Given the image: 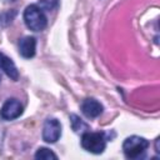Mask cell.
Returning <instances> with one entry per match:
<instances>
[{
	"label": "cell",
	"mask_w": 160,
	"mask_h": 160,
	"mask_svg": "<svg viewBox=\"0 0 160 160\" xmlns=\"http://www.w3.org/2000/svg\"><path fill=\"white\" fill-rule=\"evenodd\" d=\"M148 148H149V141L145 138L136 136V135L126 138L122 144V150L128 159L141 158L145 154Z\"/></svg>",
	"instance_id": "cell-1"
},
{
	"label": "cell",
	"mask_w": 160,
	"mask_h": 160,
	"mask_svg": "<svg viewBox=\"0 0 160 160\" xmlns=\"http://www.w3.org/2000/svg\"><path fill=\"white\" fill-rule=\"evenodd\" d=\"M24 21L32 31H41L46 26V16L38 5H29L24 11Z\"/></svg>",
	"instance_id": "cell-2"
},
{
	"label": "cell",
	"mask_w": 160,
	"mask_h": 160,
	"mask_svg": "<svg viewBox=\"0 0 160 160\" xmlns=\"http://www.w3.org/2000/svg\"><path fill=\"white\" fill-rule=\"evenodd\" d=\"M81 146L89 152L101 154L106 146V139L104 132H84L81 135Z\"/></svg>",
	"instance_id": "cell-3"
},
{
	"label": "cell",
	"mask_w": 160,
	"mask_h": 160,
	"mask_svg": "<svg viewBox=\"0 0 160 160\" xmlns=\"http://www.w3.org/2000/svg\"><path fill=\"white\" fill-rule=\"evenodd\" d=\"M22 114V105L16 99H8L0 109V118L4 120H14Z\"/></svg>",
	"instance_id": "cell-4"
},
{
	"label": "cell",
	"mask_w": 160,
	"mask_h": 160,
	"mask_svg": "<svg viewBox=\"0 0 160 160\" xmlns=\"http://www.w3.org/2000/svg\"><path fill=\"white\" fill-rule=\"evenodd\" d=\"M61 135V125L56 119H48L42 128V139L49 142H56Z\"/></svg>",
	"instance_id": "cell-5"
},
{
	"label": "cell",
	"mask_w": 160,
	"mask_h": 160,
	"mask_svg": "<svg viewBox=\"0 0 160 160\" xmlns=\"http://www.w3.org/2000/svg\"><path fill=\"white\" fill-rule=\"evenodd\" d=\"M102 110H104L102 105L98 100H95L92 98L85 99L82 101V104H81V111H82V114L86 118H90V119H94V118H98L99 115H101Z\"/></svg>",
	"instance_id": "cell-6"
},
{
	"label": "cell",
	"mask_w": 160,
	"mask_h": 160,
	"mask_svg": "<svg viewBox=\"0 0 160 160\" xmlns=\"http://www.w3.org/2000/svg\"><path fill=\"white\" fill-rule=\"evenodd\" d=\"M36 50V40L32 36H25L19 42V52L21 56L30 59L35 55Z\"/></svg>",
	"instance_id": "cell-7"
},
{
	"label": "cell",
	"mask_w": 160,
	"mask_h": 160,
	"mask_svg": "<svg viewBox=\"0 0 160 160\" xmlns=\"http://www.w3.org/2000/svg\"><path fill=\"white\" fill-rule=\"evenodd\" d=\"M0 69H1L11 80L16 81V80L19 79V71H18V69H16L14 61H12L9 56H6L5 54H2V52H0Z\"/></svg>",
	"instance_id": "cell-8"
},
{
	"label": "cell",
	"mask_w": 160,
	"mask_h": 160,
	"mask_svg": "<svg viewBox=\"0 0 160 160\" xmlns=\"http://www.w3.org/2000/svg\"><path fill=\"white\" fill-rule=\"evenodd\" d=\"M35 159H38V160H50V159L56 160L58 156L50 149H48V148H40L35 152Z\"/></svg>",
	"instance_id": "cell-9"
},
{
	"label": "cell",
	"mask_w": 160,
	"mask_h": 160,
	"mask_svg": "<svg viewBox=\"0 0 160 160\" xmlns=\"http://www.w3.org/2000/svg\"><path fill=\"white\" fill-rule=\"evenodd\" d=\"M59 4V0H40L39 1V8L41 10H46V11H50L52 9H55Z\"/></svg>",
	"instance_id": "cell-10"
},
{
	"label": "cell",
	"mask_w": 160,
	"mask_h": 160,
	"mask_svg": "<svg viewBox=\"0 0 160 160\" xmlns=\"http://www.w3.org/2000/svg\"><path fill=\"white\" fill-rule=\"evenodd\" d=\"M70 119H71L72 129H74L76 132H78V131H80V130H82V129H88V125H86V124H84L79 116H76V115H71V116H70Z\"/></svg>",
	"instance_id": "cell-11"
},
{
	"label": "cell",
	"mask_w": 160,
	"mask_h": 160,
	"mask_svg": "<svg viewBox=\"0 0 160 160\" xmlns=\"http://www.w3.org/2000/svg\"><path fill=\"white\" fill-rule=\"evenodd\" d=\"M155 151L159 154L160 152V150H159V138L156 139V141H155Z\"/></svg>",
	"instance_id": "cell-12"
},
{
	"label": "cell",
	"mask_w": 160,
	"mask_h": 160,
	"mask_svg": "<svg viewBox=\"0 0 160 160\" xmlns=\"http://www.w3.org/2000/svg\"><path fill=\"white\" fill-rule=\"evenodd\" d=\"M0 81H1V75H0Z\"/></svg>",
	"instance_id": "cell-13"
}]
</instances>
